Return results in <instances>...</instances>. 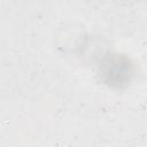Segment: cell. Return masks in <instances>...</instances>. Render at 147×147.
Here are the masks:
<instances>
[{
  "mask_svg": "<svg viewBox=\"0 0 147 147\" xmlns=\"http://www.w3.org/2000/svg\"><path fill=\"white\" fill-rule=\"evenodd\" d=\"M101 74L106 83L111 86L119 87L130 82L133 70L130 61L119 55L107 57L101 67Z\"/></svg>",
  "mask_w": 147,
  "mask_h": 147,
  "instance_id": "6da1fadb",
  "label": "cell"
}]
</instances>
